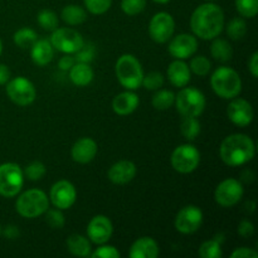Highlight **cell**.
I'll return each mask as SVG.
<instances>
[{
	"label": "cell",
	"instance_id": "cell-1",
	"mask_svg": "<svg viewBox=\"0 0 258 258\" xmlns=\"http://www.w3.org/2000/svg\"><path fill=\"white\" fill-rule=\"evenodd\" d=\"M190 28L193 34L201 39H214L224 28L223 10L214 3L199 5L190 17Z\"/></svg>",
	"mask_w": 258,
	"mask_h": 258
},
{
	"label": "cell",
	"instance_id": "cell-2",
	"mask_svg": "<svg viewBox=\"0 0 258 258\" xmlns=\"http://www.w3.org/2000/svg\"><path fill=\"white\" fill-rule=\"evenodd\" d=\"M219 155L226 165L241 166L254 158L256 145L248 135L233 134L222 141Z\"/></svg>",
	"mask_w": 258,
	"mask_h": 258
},
{
	"label": "cell",
	"instance_id": "cell-3",
	"mask_svg": "<svg viewBox=\"0 0 258 258\" xmlns=\"http://www.w3.org/2000/svg\"><path fill=\"white\" fill-rule=\"evenodd\" d=\"M211 86L214 93L224 100L237 97L242 91V81L238 72L226 66L214 71L211 77Z\"/></svg>",
	"mask_w": 258,
	"mask_h": 258
},
{
	"label": "cell",
	"instance_id": "cell-4",
	"mask_svg": "<svg viewBox=\"0 0 258 258\" xmlns=\"http://www.w3.org/2000/svg\"><path fill=\"white\" fill-rule=\"evenodd\" d=\"M115 73L118 82L126 90L135 91L141 87L144 78V71L141 63L133 54H123L117 59L115 66Z\"/></svg>",
	"mask_w": 258,
	"mask_h": 258
},
{
	"label": "cell",
	"instance_id": "cell-5",
	"mask_svg": "<svg viewBox=\"0 0 258 258\" xmlns=\"http://www.w3.org/2000/svg\"><path fill=\"white\" fill-rule=\"evenodd\" d=\"M49 208V199L40 189H29L20 194L15 203V209L23 218H37Z\"/></svg>",
	"mask_w": 258,
	"mask_h": 258
},
{
	"label": "cell",
	"instance_id": "cell-6",
	"mask_svg": "<svg viewBox=\"0 0 258 258\" xmlns=\"http://www.w3.org/2000/svg\"><path fill=\"white\" fill-rule=\"evenodd\" d=\"M174 105L183 117H198L206 110L207 100L198 88L183 87L175 95Z\"/></svg>",
	"mask_w": 258,
	"mask_h": 258
},
{
	"label": "cell",
	"instance_id": "cell-7",
	"mask_svg": "<svg viewBox=\"0 0 258 258\" xmlns=\"http://www.w3.org/2000/svg\"><path fill=\"white\" fill-rule=\"evenodd\" d=\"M24 184V173L15 163L0 165V196L13 198L20 193Z\"/></svg>",
	"mask_w": 258,
	"mask_h": 258
},
{
	"label": "cell",
	"instance_id": "cell-8",
	"mask_svg": "<svg viewBox=\"0 0 258 258\" xmlns=\"http://www.w3.org/2000/svg\"><path fill=\"white\" fill-rule=\"evenodd\" d=\"M170 161L174 170L180 174H189L199 166L201 153L191 144H183L173 151Z\"/></svg>",
	"mask_w": 258,
	"mask_h": 258
},
{
	"label": "cell",
	"instance_id": "cell-9",
	"mask_svg": "<svg viewBox=\"0 0 258 258\" xmlns=\"http://www.w3.org/2000/svg\"><path fill=\"white\" fill-rule=\"evenodd\" d=\"M49 40L55 50L64 54H75L85 44L81 33L72 28H57L52 32Z\"/></svg>",
	"mask_w": 258,
	"mask_h": 258
},
{
	"label": "cell",
	"instance_id": "cell-10",
	"mask_svg": "<svg viewBox=\"0 0 258 258\" xmlns=\"http://www.w3.org/2000/svg\"><path fill=\"white\" fill-rule=\"evenodd\" d=\"M7 95L15 105L29 106L37 97L34 85L25 77H15L7 83Z\"/></svg>",
	"mask_w": 258,
	"mask_h": 258
},
{
	"label": "cell",
	"instance_id": "cell-11",
	"mask_svg": "<svg viewBox=\"0 0 258 258\" xmlns=\"http://www.w3.org/2000/svg\"><path fill=\"white\" fill-rule=\"evenodd\" d=\"M243 185L234 178L224 179L214 190V201L223 208H231L238 204L243 197Z\"/></svg>",
	"mask_w": 258,
	"mask_h": 258
},
{
	"label": "cell",
	"instance_id": "cell-12",
	"mask_svg": "<svg viewBox=\"0 0 258 258\" xmlns=\"http://www.w3.org/2000/svg\"><path fill=\"white\" fill-rule=\"evenodd\" d=\"M174 30H175V22L169 13H156L151 18L150 24H149V34L154 42L160 43V44L166 43L174 35Z\"/></svg>",
	"mask_w": 258,
	"mask_h": 258
},
{
	"label": "cell",
	"instance_id": "cell-13",
	"mask_svg": "<svg viewBox=\"0 0 258 258\" xmlns=\"http://www.w3.org/2000/svg\"><path fill=\"white\" fill-rule=\"evenodd\" d=\"M203 223V212L197 206H186L178 212L174 226L183 234H191L198 231Z\"/></svg>",
	"mask_w": 258,
	"mask_h": 258
},
{
	"label": "cell",
	"instance_id": "cell-14",
	"mask_svg": "<svg viewBox=\"0 0 258 258\" xmlns=\"http://www.w3.org/2000/svg\"><path fill=\"white\" fill-rule=\"evenodd\" d=\"M49 198L55 208L64 211V209H70L76 203L77 191L71 181L59 180L53 184L50 188Z\"/></svg>",
	"mask_w": 258,
	"mask_h": 258
},
{
	"label": "cell",
	"instance_id": "cell-15",
	"mask_svg": "<svg viewBox=\"0 0 258 258\" xmlns=\"http://www.w3.org/2000/svg\"><path fill=\"white\" fill-rule=\"evenodd\" d=\"M227 116L236 126L246 127L253 121V108L248 101L237 96L229 102L227 107Z\"/></svg>",
	"mask_w": 258,
	"mask_h": 258
},
{
	"label": "cell",
	"instance_id": "cell-16",
	"mask_svg": "<svg viewBox=\"0 0 258 258\" xmlns=\"http://www.w3.org/2000/svg\"><path fill=\"white\" fill-rule=\"evenodd\" d=\"M168 50L171 57H174L175 59L184 60L196 54V52L198 50V40H197L196 35L181 33L170 40Z\"/></svg>",
	"mask_w": 258,
	"mask_h": 258
},
{
	"label": "cell",
	"instance_id": "cell-17",
	"mask_svg": "<svg viewBox=\"0 0 258 258\" xmlns=\"http://www.w3.org/2000/svg\"><path fill=\"white\" fill-rule=\"evenodd\" d=\"M113 233V227L106 216H95L87 226V237L92 243L105 244L110 241Z\"/></svg>",
	"mask_w": 258,
	"mask_h": 258
},
{
	"label": "cell",
	"instance_id": "cell-18",
	"mask_svg": "<svg viewBox=\"0 0 258 258\" xmlns=\"http://www.w3.org/2000/svg\"><path fill=\"white\" fill-rule=\"evenodd\" d=\"M97 154V144L91 138H81L76 141L71 150L73 161L78 164H88Z\"/></svg>",
	"mask_w": 258,
	"mask_h": 258
},
{
	"label": "cell",
	"instance_id": "cell-19",
	"mask_svg": "<svg viewBox=\"0 0 258 258\" xmlns=\"http://www.w3.org/2000/svg\"><path fill=\"white\" fill-rule=\"evenodd\" d=\"M136 175V165L133 161L121 160L113 164L108 169L107 176L110 181H112L116 185H123L127 184L135 178Z\"/></svg>",
	"mask_w": 258,
	"mask_h": 258
},
{
	"label": "cell",
	"instance_id": "cell-20",
	"mask_svg": "<svg viewBox=\"0 0 258 258\" xmlns=\"http://www.w3.org/2000/svg\"><path fill=\"white\" fill-rule=\"evenodd\" d=\"M139 103H140L139 96L133 91L127 90L115 96L112 101V110L120 116H127L138 108Z\"/></svg>",
	"mask_w": 258,
	"mask_h": 258
},
{
	"label": "cell",
	"instance_id": "cell-21",
	"mask_svg": "<svg viewBox=\"0 0 258 258\" xmlns=\"http://www.w3.org/2000/svg\"><path fill=\"white\" fill-rule=\"evenodd\" d=\"M30 57L32 60L39 67L47 66L52 62L54 57V48L49 39H37L34 44L30 47Z\"/></svg>",
	"mask_w": 258,
	"mask_h": 258
},
{
	"label": "cell",
	"instance_id": "cell-22",
	"mask_svg": "<svg viewBox=\"0 0 258 258\" xmlns=\"http://www.w3.org/2000/svg\"><path fill=\"white\" fill-rule=\"evenodd\" d=\"M159 244L151 237H141L136 239L130 248L131 258H156L159 256Z\"/></svg>",
	"mask_w": 258,
	"mask_h": 258
},
{
	"label": "cell",
	"instance_id": "cell-23",
	"mask_svg": "<svg viewBox=\"0 0 258 258\" xmlns=\"http://www.w3.org/2000/svg\"><path fill=\"white\" fill-rule=\"evenodd\" d=\"M191 72L189 66L183 59H175L168 67V78L173 86L178 88L185 87L190 81Z\"/></svg>",
	"mask_w": 258,
	"mask_h": 258
},
{
	"label": "cell",
	"instance_id": "cell-24",
	"mask_svg": "<svg viewBox=\"0 0 258 258\" xmlns=\"http://www.w3.org/2000/svg\"><path fill=\"white\" fill-rule=\"evenodd\" d=\"M93 70L88 63L76 62L70 70V80L78 87H85L90 85L93 80Z\"/></svg>",
	"mask_w": 258,
	"mask_h": 258
},
{
	"label": "cell",
	"instance_id": "cell-25",
	"mask_svg": "<svg viewBox=\"0 0 258 258\" xmlns=\"http://www.w3.org/2000/svg\"><path fill=\"white\" fill-rule=\"evenodd\" d=\"M67 248L73 256L90 257L91 256V242L88 238L81 234H72L67 239Z\"/></svg>",
	"mask_w": 258,
	"mask_h": 258
},
{
	"label": "cell",
	"instance_id": "cell-26",
	"mask_svg": "<svg viewBox=\"0 0 258 258\" xmlns=\"http://www.w3.org/2000/svg\"><path fill=\"white\" fill-rule=\"evenodd\" d=\"M213 43L211 45V54L216 60L222 63L229 62L233 57V49L229 44L228 40L222 39V38H214Z\"/></svg>",
	"mask_w": 258,
	"mask_h": 258
},
{
	"label": "cell",
	"instance_id": "cell-27",
	"mask_svg": "<svg viewBox=\"0 0 258 258\" xmlns=\"http://www.w3.org/2000/svg\"><path fill=\"white\" fill-rule=\"evenodd\" d=\"M62 20L68 25H80L87 19V13L80 5H67L62 9L60 13Z\"/></svg>",
	"mask_w": 258,
	"mask_h": 258
},
{
	"label": "cell",
	"instance_id": "cell-28",
	"mask_svg": "<svg viewBox=\"0 0 258 258\" xmlns=\"http://www.w3.org/2000/svg\"><path fill=\"white\" fill-rule=\"evenodd\" d=\"M174 102H175V93L169 90H160V88L156 90V93L151 100L154 108L159 111L168 110L174 105Z\"/></svg>",
	"mask_w": 258,
	"mask_h": 258
},
{
	"label": "cell",
	"instance_id": "cell-29",
	"mask_svg": "<svg viewBox=\"0 0 258 258\" xmlns=\"http://www.w3.org/2000/svg\"><path fill=\"white\" fill-rule=\"evenodd\" d=\"M14 43L22 49L30 48L38 39V34L30 28H22L14 33Z\"/></svg>",
	"mask_w": 258,
	"mask_h": 258
},
{
	"label": "cell",
	"instance_id": "cell-30",
	"mask_svg": "<svg viewBox=\"0 0 258 258\" xmlns=\"http://www.w3.org/2000/svg\"><path fill=\"white\" fill-rule=\"evenodd\" d=\"M180 131L186 140H196L201 134V122L197 117H183V121L180 123Z\"/></svg>",
	"mask_w": 258,
	"mask_h": 258
},
{
	"label": "cell",
	"instance_id": "cell-31",
	"mask_svg": "<svg viewBox=\"0 0 258 258\" xmlns=\"http://www.w3.org/2000/svg\"><path fill=\"white\" fill-rule=\"evenodd\" d=\"M199 256L202 258H221L223 256L221 241L211 239V241L203 242L199 247Z\"/></svg>",
	"mask_w": 258,
	"mask_h": 258
},
{
	"label": "cell",
	"instance_id": "cell-32",
	"mask_svg": "<svg viewBox=\"0 0 258 258\" xmlns=\"http://www.w3.org/2000/svg\"><path fill=\"white\" fill-rule=\"evenodd\" d=\"M247 24L242 18H233L227 24V35L233 40H239L246 35Z\"/></svg>",
	"mask_w": 258,
	"mask_h": 258
},
{
	"label": "cell",
	"instance_id": "cell-33",
	"mask_svg": "<svg viewBox=\"0 0 258 258\" xmlns=\"http://www.w3.org/2000/svg\"><path fill=\"white\" fill-rule=\"evenodd\" d=\"M38 24L48 32H53L58 28V17L54 12L48 9L40 10L37 17Z\"/></svg>",
	"mask_w": 258,
	"mask_h": 258
},
{
	"label": "cell",
	"instance_id": "cell-34",
	"mask_svg": "<svg viewBox=\"0 0 258 258\" xmlns=\"http://www.w3.org/2000/svg\"><path fill=\"white\" fill-rule=\"evenodd\" d=\"M211 60L207 57H204V55H197V57H194L193 59L190 60V64H189L190 72L199 76V77H206V76L211 72Z\"/></svg>",
	"mask_w": 258,
	"mask_h": 258
},
{
	"label": "cell",
	"instance_id": "cell-35",
	"mask_svg": "<svg viewBox=\"0 0 258 258\" xmlns=\"http://www.w3.org/2000/svg\"><path fill=\"white\" fill-rule=\"evenodd\" d=\"M236 9L243 18H254L258 13V0H236Z\"/></svg>",
	"mask_w": 258,
	"mask_h": 258
},
{
	"label": "cell",
	"instance_id": "cell-36",
	"mask_svg": "<svg viewBox=\"0 0 258 258\" xmlns=\"http://www.w3.org/2000/svg\"><path fill=\"white\" fill-rule=\"evenodd\" d=\"M163 85H164V76L161 75L160 72H156V71L149 72L148 75H144L143 83H141V86H144V87L149 91L159 90V88L163 87Z\"/></svg>",
	"mask_w": 258,
	"mask_h": 258
},
{
	"label": "cell",
	"instance_id": "cell-37",
	"mask_svg": "<svg viewBox=\"0 0 258 258\" xmlns=\"http://www.w3.org/2000/svg\"><path fill=\"white\" fill-rule=\"evenodd\" d=\"M23 173H24V175L27 176L29 180L37 181L40 180V179L45 175L47 169H45V165L42 161H33V163H30L29 165L25 168V170L23 171Z\"/></svg>",
	"mask_w": 258,
	"mask_h": 258
},
{
	"label": "cell",
	"instance_id": "cell-38",
	"mask_svg": "<svg viewBox=\"0 0 258 258\" xmlns=\"http://www.w3.org/2000/svg\"><path fill=\"white\" fill-rule=\"evenodd\" d=\"M145 7L146 0H121V9L130 17L140 14Z\"/></svg>",
	"mask_w": 258,
	"mask_h": 258
},
{
	"label": "cell",
	"instance_id": "cell-39",
	"mask_svg": "<svg viewBox=\"0 0 258 258\" xmlns=\"http://www.w3.org/2000/svg\"><path fill=\"white\" fill-rule=\"evenodd\" d=\"M83 2L88 12L95 15L105 14L112 4V0H83Z\"/></svg>",
	"mask_w": 258,
	"mask_h": 258
},
{
	"label": "cell",
	"instance_id": "cell-40",
	"mask_svg": "<svg viewBox=\"0 0 258 258\" xmlns=\"http://www.w3.org/2000/svg\"><path fill=\"white\" fill-rule=\"evenodd\" d=\"M45 222H47L52 228L60 229L64 226L66 221L62 211L54 207V209H47V212H45Z\"/></svg>",
	"mask_w": 258,
	"mask_h": 258
},
{
	"label": "cell",
	"instance_id": "cell-41",
	"mask_svg": "<svg viewBox=\"0 0 258 258\" xmlns=\"http://www.w3.org/2000/svg\"><path fill=\"white\" fill-rule=\"evenodd\" d=\"M95 53H96V49L95 47H93V44H91V43H87V44H83L82 48H81L78 52L75 53V59L76 62H81V63H90L91 60L93 59V57H95Z\"/></svg>",
	"mask_w": 258,
	"mask_h": 258
},
{
	"label": "cell",
	"instance_id": "cell-42",
	"mask_svg": "<svg viewBox=\"0 0 258 258\" xmlns=\"http://www.w3.org/2000/svg\"><path fill=\"white\" fill-rule=\"evenodd\" d=\"M120 256L117 248L113 246H106V243L100 244V247L91 253V257L93 258H120Z\"/></svg>",
	"mask_w": 258,
	"mask_h": 258
},
{
	"label": "cell",
	"instance_id": "cell-43",
	"mask_svg": "<svg viewBox=\"0 0 258 258\" xmlns=\"http://www.w3.org/2000/svg\"><path fill=\"white\" fill-rule=\"evenodd\" d=\"M231 258H258V252L248 247H241L232 252Z\"/></svg>",
	"mask_w": 258,
	"mask_h": 258
},
{
	"label": "cell",
	"instance_id": "cell-44",
	"mask_svg": "<svg viewBox=\"0 0 258 258\" xmlns=\"http://www.w3.org/2000/svg\"><path fill=\"white\" fill-rule=\"evenodd\" d=\"M237 232H238L239 236L243 237V238H249V237L254 233V227L251 222L244 219V221H242L241 223L238 224Z\"/></svg>",
	"mask_w": 258,
	"mask_h": 258
},
{
	"label": "cell",
	"instance_id": "cell-45",
	"mask_svg": "<svg viewBox=\"0 0 258 258\" xmlns=\"http://www.w3.org/2000/svg\"><path fill=\"white\" fill-rule=\"evenodd\" d=\"M76 63V59L73 55L71 54H66L64 57H62L59 59V62H58V67H59L60 71H64V72H67V71H70L71 68L73 67V64Z\"/></svg>",
	"mask_w": 258,
	"mask_h": 258
},
{
	"label": "cell",
	"instance_id": "cell-46",
	"mask_svg": "<svg viewBox=\"0 0 258 258\" xmlns=\"http://www.w3.org/2000/svg\"><path fill=\"white\" fill-rule=\"evenodd\" d=\"M248 70L252 77H258V52H254L248 60Z\"/></svg>",
	"mask_w": 258,
	"mask_h": 258
},
{
	"label": "cell",
	"instance_id": "cell-47",
	"mask_svg": "<svg viewBox=\"0 0 258 258\" xmlns=\"http://www.w3.org/2000/svg\"><path fill=\"white\" fill-rule=\"evenodd\" d=\"M10 80V70L8 66L0 64V85H7Z\"/></svg>",
	"mask_w": 258,
	"mask_h": 258
},
{
	"label": "cell",
	"instance_id": "cell-48",
	"mask_svg": "<svg viewBox=\"0 0 258 258\" xmlns=\"http://www.w3.org/2000/svg\"><path fill=\"white\" fill-rule=\"evenodd\" d=\"M18 234H19V232H18L17 227L10 226V227H8L7 231H5V236H7L8 238H10V239L15 238V237H17Z\"/></svg>",
	"mask_w": 258,
	"mask_h": 258
},
{
	"label": "cell",
	"instance_id": "cell-49",
	"mask_svg": "<svg viewBox=\"0 0 258 258\" xmlns=\"http://www.w3.org/2000/svg\"><path fill=\"white\" fill-rule=\"evenodd\" d=\"M155 3H159V4H166V3H169L170 0H154Z\"/></svg>",
	"mask_w": 258,
	"mask_h": 258
},
{
	"label": "cell",
	"instance_id": "cell-50",
	"mask_svg": "<svg viewBox=\"0 0 258 258\" xmlns=\"http://www.w3.org/2000/svg\"><path fill=\"white\" fill-rule=\"evenodd\" d=\"M2 52H3V43L2 40H0V54H2Z\"/></svg>",
	"mask_w": 258,
	"mask_h": 258
},
{
	"label": "cell",
	"instance_id": "cell-51",
	"mask_svg": "<svg viewBox=\"0 0 258 258\" xmlns=\"http://www.w3.org/2000/svg\"><path fill=\"white\" fill-rule=\"evenodd\" d=\"M0 234H2V227H0Z\"/></svg>",
	"mask_w": 258,
	"mask_h": 258
},
{
	"label": "cell",
	"instance_id": "cell-52",
	"mask_svg": "<svg viewBox=\"0 0 258 258\" xmlns=\"http://www.w3.org/2000/svg\"><path fill=\"white\" fill-rule=\"evenodd\" d=\"M207 2H213V0H207Z\"/></svg>",
	"mask_w": 258,
	"mask_h": 258
}]
</instances>
